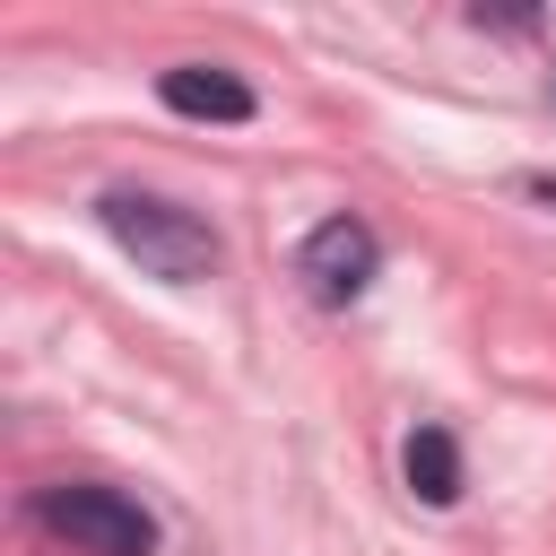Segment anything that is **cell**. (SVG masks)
<instances>
[{
    "instance_id": "cell-1",
    "label": "cell",
    "mask_w": 556,
    "mask_h": 556,
    "mask_svg": "<svg viewBox=\"0 0 556 556\" xmlns=\"http://www.w3.org/2000/svg\"><path fill=\"white\" fill-rule=\"evenodd\" d=\"M96 217H104V235H113L148 278H165V287H200V278L226 269L217 226H208L200 208L165 200V191H130V182H113V191L96 200Z\"/></svg>"
},
{
    "instance_id": "cell-2",
    "label": "cell",
    "mask_w": 556,
    "mask_h": 556,
    "mask_svg": "<svg viewBox=\"0 0 556 556\" xmlns=\"http://www.w3.org/2000/svg\"><path fill=\"white\" fill-rule=\"evenodd\" d=\"M35 521L52 539L87 547V556H156V521L130 495H113V486H43L35 495Z\"/></svg>"
},
{
    "instance_id": "cell-3",
    "label": "cell",
    "mask_w": 556,
    "mask_h": 556,
    "mask_svg": "<svg viewBox=\"0 0 556 556\" xmlns=\"http://www.w3.org/2000/svg\"><path fill=\"white\" fill-rule=\"evenodd\" d=\"M374 269H382V243L365 217H321L295 252V278L313 287V304H356L374 287Z\"/></svg>"
},
{
    "instance_id": "cell-4",
    "label": "cell",
    "mask_w": 556,
    "mask_h": 556,
    "mask_svg": "<svg viewBox=\"0 0 556 556\" xmlns=\"http://www.w3.org/2000/svg\"><path fill=\"white\" fill-rule=\"evenodd\" d=\"M156 104L182 113V122H252V113H261V96H252L235 70H217V61H174V70H156Z\"/></svg>"
},
{
    "instance_id": "cell-5",
    "label": "cell",
    "mask_w": 556,
    "mask_h": 556,
    "mask_svg": "<svg viewBox=\"0 0 556 556\" xmlns=\"http://www.w3.org/2000/svg\"><path fill=\"white\" fill-rule=\"evenodd\" d=\"M400 478H408V495L417 504H460V443H452V426H408V443H400Z\"/></svg>"
}]
</instances>
